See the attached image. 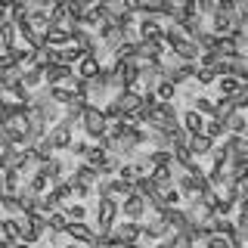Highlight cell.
Masks as SVG:
<instances>
[{"label":"cell","instance_id":"ab89813d","mask_svg":"<svg viewBox=\"0 0 248 248\" xmlns=\"http://www.w3.org/2000/svg\"><path fill=\"white\" fill-rule=\"evenodd\" d=\"M134 192H140L143 199H149L152 192H158V186H155V180H152L149 174H146V177H140V180L134 183Z\"/></svg>","mask_w":248,"mask_h":248},{"label":"cell","instance_id":"f546056e","mask_svg":"<svg viewBox=\"0 0 248 248\" xmlns=\"http://www.w3.org/2000/svg\"><path fill=\"white\" fill-rule=\"evenodd\" d=\"M146 161H149V168H158V165H174V152L170 149H152L146 155Z\"/></svg>","mask_w":248,"mask_h":248},{"label":"cell","instance_id":"7bdbcfd3","mask_svg":"<svg viewBox=\"0 0 248 248\" xmlns=\"http://www.w3.org/2000/svg\"><path fill=\"white\" fill-rule=\"evenodd\" d=\"M46 220H50V232H65V227H68V214L65 211H53Z\"/></svg>","mask_w":248,"mask_h":248},{"label":"cell","instance_id":"f1b7e54d","mask_svg":"<svg viewBox=\"0 0 248 248\" xmlns=\"http://www.w3.org/2000/svg\"><path fill=\"white\" fill-rule=\"evenodd\" d=\"M217 87H220V96H232V93L242 87V81L236 75H220L217 78Z\"/></svg>","mask_w":248,"mask_h":248},{"label":"cell","instance_id":"680465c9","mask_svg":"<svg viewBox=\"0 0 248 248\" xmlns=\"http://www.w3.org/2000/svg\"><path fill=\"white\" fill-rule=\"evenodd\" d=\"M0 6H13V0H0Z\"/></svg>","mask_w":248,"mask_h":248},{"label":"cell","instance_id":"b9f144b4","mask_svg":"<svg viewBox=\"0 0 248 248\" xmlns=\"http://www.w3.org/2000/svg\"><path fill=\"white\" fill-rule=\"evenodd\" d=\"M106 158H108V152H106L103 146L96 143V146H90V152H87V158H84V161H87V165H93V168L99 170V168H103V161H106Z\"/></svg>","mask_w":248,"mask_h":248},{"label":"cell","instance_id":"83f0119b","mask_svg":"<svg viewBox=\"0 0 248 248\" xmlns=\"http://www.w3.org/2000/svg\"><path fill=\"white\" fill-rule=\"evenodd\" d=\"M59 208H62V202H59L56 196H53V189H50V192H44V196L37 199V211L46 214V217H50L53 211H59Z\"/></svg>","mask_w":248,"mask_h":248},{"label":"cell","instance_id":"9a60e30c","mask_svg":"<svg viewBox=\"0 0 248 248\" xmlns=\"http://www.w3.org/2000/svg\"><path fill=\"white\" fill-rule=\"evenodd\" d=\"M205 115H202V112H196V108H189V112H186L183 115V130H186V134H189V137H196V134H205Z\"/></svg>","mask_w":248,"mask_h":248},{"label":"cell","instance_id":"c3c4849f","mask_svg":"<svg viewBox=\"0 0 248 248\" xmlns=\"http://www.w3.org/2000/svg\"><path fill=\"white\" fill-rule=\"evenodd\" d=\"M211 155H214V161L227 165V161H230V143H227V140H223V143H214L211 146Z\"/></svg>","mask_w":248,"mask_h":248},{"label":"cell","instance_id":"8fae6325","mask_svg":"<svg viewBox=\"0 0 248 248\" xmlns=\"http://www.w3.org/2000/svg\"><path fill=\"white\" fill-rule=\"evenodd\" d=\"M168 232H170V227H168L165 214H155L149 223H143V239H165Z\"/></svg>","mask_w":248,"mask_h":248},{"label":"cell","instance_id":"8992f818","mask_svg":"<svg viewBox=\"0 0 248 248\" xmlns=\"http://www.w3.org/2000/svg\"><path fill=\"white\" fill-rule=\"evenodd\" d=\"M46 140L53 143V149H68V146L75 143V140H72V124H65V121L53 124V127L46 130Z\"/></svg>","mask_w":248,"mask_h":248},{"label":"cell","instance_id":"ffe728a7","mask_svg":"<svg viewBox=\"0 0 248 248\" xmlns=\"http://www.w3.org/2000/svg\"><path fill=\"white\" fill-rule=\"evenodd\" d=\"M68 44H72V31L59 28V25H53L44 37V46H68Z\"/></svg>","mask_w":248,"mask_h":248},{"label":"cell","instance_id":"d6986e66","mask_svg":"<svg viewBox=\"0 0 248 248\" xmlns=\"http://www.w3.org/2000/svg\"><path fill=\"white\" fill-rule=\"evenodd\" d=\"M115 99H118L121 108H124V112H130V115L143 106V93H140V90H118V96H115Z\"/></svg>","mask_w":248,"mask_h":248},{"label":"cell","instance_id":"7c38bea8","mask_svg":"<svg viewBox=\"0 0 248 248\" xmlns=\"http://www.w3.org/2000/svg\"><path fill=\"white\" fill-rule=\"evenodd\" d=\"M99 180H103V177H99V170L93 168V165H87V161H84V165L78 168L72 177H68V183H84V186H96Z\"/></svg>","mask_w":248,"mask_h":248},{"label":"cell","instance_id":"db71d44e","mask_svg":"<svg viewBox=\"0 0 248 248\" xmlns=\"http://www.w3.org/2000/svg\"><path fill=\"white\" fill-rule=\"evenodd\" d=\"M68 152L78 155V158H87V152H90V143H72L68 146Z\"/></svg>","mask_w":248,"mask_h":248},{"label":"cell","instance_id":"91938a15","mask_svg":"<svg viewBox=\"0 0 248 248\" xmlns=\"http://www.w3.org/2000/svg\"><path fill=\"white\" fill-rule=\"evenodd\" d=\"M155 248H170V245H168V242H158V245H155Z\"/></svg>","mask_w":248,"mask_h":248},{"label":"cell","instance_id":"277c9868","mask_svg":"<svg viewBox=\"0 0 248 248\" xmlns=\"http://www.w3.org/2000/svg\"><path fill=\"white\" fill-rule=\"evenodd\" d=\"M65 236L72 239V242H81V245H93V242H96V230L87 227L84 220H68Z\"/></svg>","mask_w":248,"mask_h":248},{"label":"cell","instance_id":"ba28073f","mask_svg":"<svg viewBox=\"0 0 248 248\" xmlns=\"http://www.w3.org/2000/svg\"><path fill=\"white\" fill-rule=\"evenodd\" d=\"M121 214L127 217V220H140V217L146 214V199L140 196V192H130V196H124V202H121Z\"/></svg>","mask_w":248,"mask_h":248},{"label":"cell","instance_id":"5b68a950","mask_svg":"<svg viewBox=\"0 0 248 248\" xmlns=\"http://www.w3.org/2000/svg\"><path fill=\"white\" fill-rule=\"evenodd\" d=\"M140 41H165V25L158 16H143L140 19Z\"/></svg>","mask_w":248,"mask_h":248},{"label":"cell","instance_id":"e0dca14e","mask_svg":"<svg viewBox=\"0 0 248 248\" xmlns=\"http://www.w3.org/2000/svg\"><path fill=\"white\" fill-rule=\"evenodd\" d=\"M211 146H214V140L208 137V134H196V137H189V155L192 158H202V155H208L211 152Z\"/></svg>","mask_w":248,"mask_h":248},{"label":"cell","instance_id":"9f6ffc18","mask_svg":"<svg viewBox=\"0 0 248 248\" xmlns=\"http://www.w3.org/2000/svg\"><path fill=\"white\" fill-rule=\"evenodd\" d=\"M13 248H31V245L25 242V239H19V242H13Z\"/></svg>","mask_w":248,"mask_h":248},{"label":"cell","instance_id":"2e32d148","mask_svg":"<svg viewBox=\"0 0 248 248\" xmlns=\"http://www.w3.org/2000/svg\"><path fill=\"white\" fill-rule=\"evenodd\" d=\"M165 220H168V227L174 230V232H180V230H189V227H192L189 214H186L183 208H168V211H165Z\"/></svg>","mask_w":248,"mask_h":248},{"label":"cell","instance_id":"4fadbf2b","mask_svg":"<svg viewBox=\"0 0 248 248\" xmlns=\"http://www.w3.org/2000/svg\"><path fill=\"white\" fill-rule=\"evenodd\" d=\"M174 174H177V170L170 168V165H158V168H149V177L155 180V186H158L161 192L174 186Z\"/></svg>","mask_w":248,"mask_h":248},{"label":"cell","instance_id":"7402d4cb","mask_svg":"<svg viewBox=\"0 0 248 248\" xmlns=\"http://www.w3.org/2000/svg\"><path fill=\"white\" fill-rule=\"evenodd\" d=\"M37 170L50 180V186H56L62 183V161L59 158H50V161H44V165H37Z\"/></svg>","mask_w":248,"mask_h":248},{"label":"cell","instance_id":"f6af8a7d","mask_svg":"<svg viewBox=\"0 0 248 248\" xmlns=\"http://www.w3.org/2000/svg\"><path fill=\"white\" fill-rule=\"evenodd\" d=\"M196 112H202L205 118H214L217 103H214V99H208V96H199V99H196Z\"/></svg>","mask_w":248,"mask_h":248},{"label":"cell","instance_id":"6da1fadb","mask_svg":"<svg viewBox=\"0 0 248 248\" xmlns=\"http://www.w3.org/2000/svg\"><path fill=\"white\" fill-rule=\"evenodd\" d=\"M118 214H121V205L115 199H99V205H96V223H93L96 236H99V232L115 230V217H118Z\"/></svg>","mask_w":248,"mask_h":248},{"label":"cell","instance_id":"6125c7cd","mask_svg":"<svg viewBox=\"0 0 248 248\" xmlns=\"http://www.w3.org/2000/svg\"><path fill=\"white\" fill-rule=\"evenodd\" d=\"M196 248H199V245H196ZM202 248H205V245H202Z\"/></svg>","mask_w":248,"mask_h":248},{"label":"cell","instance_id":"1f68e13d","mask_svg":"<svg viewBox=\"0 0 248 248\" xmlns=\"http://www.w3.org/2000/svg\"><path fill=\"white\" fill-rule=\"evenodd\" d=\"M3 186H6V192H19L22 186V170H16V168H6L3 170Z\"/></svg>","mask_w":248,"mask_h":248},{"label":"cell","instance_id":"5bb4252c","mask_svg":"<svg viewBox=\"0 0 248 248\" xmlns=\"http://www.w3.org/2000/svg\"><path fill=\"white\" fill-rule=\"evenodd\" d=\"M174 53H177L183 62H199V59H202V46L192 41V37H183V41L174 46Z\"/></svg>","mask_w":248,"mask_h":248},{"label":"cell","instance_id":"f907efd6","mask_svg":"<svg viewBox=\"0 0 248 248\" xmlns=\"http://www.w3.org/2000/svg\"><path fill=\"white\" fill-rule=\"evenodd\" d=\"M202 245H205V248H232V239L220 236V232H214V236H208Z\"/></svg>","mask_w":248,"mask_h":248},{"label":"cell","instance_id":"74e56055","mask_svg":"<svg viewBox=\"0 0 248 248\" xmlns=\"http://www.w3.org/2000/svg\"><path fill=\"white\" fill-rule=\"evenodd\" d=\"M84 56H87V53H84L75 41L68 44V46H62V62H65V65H75V62H81Z\"/></svg>","mask_w":248,"mask_h":248},{"label":"cell","instance_id":"8d00e7d4","mask_svg":"<svg viewBox=\"0 0 248 248\" xmlns=\"http://www.w3.org/2000/svg\"><path fill=\"white\" fill-rule=\"evenodd\" d=\"M96 245L99 248H121L124 239L118 236V230H108V232H99V236H96Z\"/></svg>","mask_w":248,"mask_h":248},{"label":"cell","instance_id":"ac0fdd59","mask_svg":"<svg viewBox=\"0 0 248 248\" xmlns=\"http://www.w3.org/2000/svg\"><path fill=\"white\" fill-rule=\"evenodd\" d=\"M202 174H205V170H202ZM202 174H177V189H180L183 196L196 199L199 196V177Z\"/></svg>","mask_w":248,"mask_h":248},{"label":"cell","instance_id":"d590c367","mask_svg":"<svg viewBox=\"0 0 248 248\" xmlns=\"http://www.w3.org/2000/svg\"><path fill=\"white\" fill-rule=\"evenodd\" d=\"M168 245L170 248H196V239H192L189 230H180V232H174V236L168 239Z\"/></svg>","mask_w":248,"mask_h":248},{"label":"cell","instance_id":"60d3db41","mask_svg":"<svg viewBox=\"0 0 248 248\" xmlns=\"http://www.w3.org/2000/svg\"><path fill=\"white\" fill-rule=\"evenodd\" d=\"M205 134L211 137V140H220V137H227L230 130H227V124H223V121H217V118H208V121H205Z\"/></svg>","mask_w":248,"mask_h":248},{"label":"cell","instance_id":"f5cc1de1","mask_svg":"<svg viewBox=\"0 0 248 248\" xmlns=\"http://www.w3.org/2000/svg\"><path fill=\"white\" fill-rule=\"evenodd\" d=\"M121 115H127V112L121 108V103H118V99H112V103L106 106V118H108V121H118Z\"/></svg>","mask_w":248,"mask_h":248},{"label":"cell","instance_id":"816d5d0a","mask_svg":"<svg viewBox=\"0 0 248 248\" xmlns=\"http://www.w3.org/2000/svg\"><path fill=\"white\" fill-rule=\"evenodd\" d=\"M65 214H68V220H84V217H87V208H84L81 202H78V205L72 202V205L65 208Z\"/></svg>","mask_w":248,"mask_h":248},{"label":"cell","instance_id":"4dcf8cb0","mask_svg":"<svg viewBox=\"0 0 248 248\" xmlns=\"http://www.w3.org/2000/svg\"><path fill=\"white\" fill-rule=\"evenodd\" d=\"M50 99H53L56 106H68V103L75 99V90H68L65 84H56V87H50Z\"/></svg>","mask_w":248,"mask_h":248},{"label":"cell","instance_id":"681fc988","mask_svg":"<svg viewBox=\"0 0 248 248\" xmlns=\"http://www.w3.org/2000/svg\"><path fill=\"white\" fill-rule=\"evenodd\" d=\"M115 59H137V41H124L115 50Z\"/></svg>","mask_w":248,"mask_h":248},{"label":"cell","instance_id":"cb8c5ba5","mask_svg":"<svg viewBox=\"0 0 248 248\" xmlns=\"http://www.w3.org/2000/svg\"><path fill=\"white\" fill-rule=\"evenodd\" d=\"M99 68H103L99 56H84L81 62H78V75H81V78H87V81H93V78L99 75Z\"/></svg>","mask_w":248,"mask_h":248},{"label":"cell","instance_id":"52a82bcc","mask_svg":"<svg viewBox=\"0 0 248 248\" xmlns=\"http://www.w3.org/2000/svg\"><path fill=\"white\" fill-rule=\"evenodd\" d=\"M186 214H189V220L192 223H211L214 220V208H211V202H208V199H192V205H189V211H186Z\"/></svg>","mask_w":248,"mask_h":248},{"label":"cell","instance_id":"d6a6232c","mask_svg":"<svg viewBox=\"0 0 248 248\" xmlns=\"http://www.w3.org/2000/svg\"><path fill=\"white\" fill-rule=\"evenodd\" d=\"M0 208H3L6 214H13V217L22 214V205H19V196H16V192H3V196H0Z\"/></svg>","mask_w":248,"mask_h":248},{"label":"cell","instance_id":"603a6c76","mask_svg":"<svg viewBox=\"0 0 248 248\" xmlns=\"http://www.w3.org/2000/svg\"><path fill=\"white\" fill-rule=\"evenodd\" d=\"M16 196H19V205H22V214H31V211H37V199H41V196H37V192L34 189H31V186L25 183V186H22V189L19 192H16Z\"/></svg>","mask_w":248,"mask_h":248},{"label":"cell","instance_id":"3957f363","mask_svg":"<svg viewBox=\"0 0 248 248\" xmlns=\"http://www.w3.org/2000/svg\"><path fill=\"white\" fill-rule=\"evenodd\" d=\"M46 230H50V220H46V214H41V211H31V214L22 217V239H25L28 245H34V242L44 236Z\"/></svg>","mask_w":248,"mask_h":248},{"label":"cell","instance_id":"ee69618b","mask_svg":"<svg viewBox=\"0 0 248 248\" xmlns=\"http://www.w3.org/2000/svg\"><path fill=\"white\" fill-rule=\"evenodd\" d=\"M174 93H177V84L174 81H161L158 87H155V96H158L161 103H170V99H174Z\"/></svg>","mask_w":248,"mask_h":248},{"label":"cell","instance_id":"11a10c76","mask_svg":"<svg viewBox=\"0 0 248 248\" xmlns=\"http://www.w3.org/2000/svg\"><path fill=\"white\" fill-rule=\"evenodd\" d=\"M239 19H242V28L248 31V3H245V6H239Z\"/></svg>","mask_w":248,"mask_h":248},{"label":"cell","instance_id":"484cf974","mask_svg":"<svg viewBox=\"0 0 248 248\" xmlns=\"http://www.w3.org/2000/svg\"><path fill=\"white\" fill-rule=\"evenodd\" d=\"M208 202H211L214 214H220V217H227V214L232 211V208H236V202H232V199H227V196H223V192H214V196L208 199Z\"/></svg>","mask_w":248,"mask_h":248},{"label":"cell","instance_id":"7a4b0ae2","mask_svg":"<svg viewBox=\"0 0 248 248\" xmlns=\"http://www.w3.org/2000/svg\"><path fill=\"white\" fill-rule=\"evenodd\" d=\"M81 124H84L90 140H99V137L108 134V118H106L103 108H96V106H87V112L81 115Z\"/></svg>","mask_w":248,"mask_h":248},{"label":"cell","instance_id":"d4e9b609","mask_svg":"<svg viewBox=\"0 0 248 248\" xmlns=\"http://www.w3.org/2000/svg\"><path fill=\"white\" fill-rule=\"evenodd\" d=\"M118 236L124 239V242H140V239H143V223H140V220L121 223V227H118Z\"/></svg>","mask_w":248,"mask_h":248},{"label":"cell","instance_id":"30bf717a","mask_svg":"<svg viewBox=\"0 0 248 248\" xmlns=\"http://www.w3.org/2000/svg\"><path fill=\"white\" fill-rule=\"evenodd\" d=\"M75 75V65H65V62H59V65H46V75H44V84L46 87H56V84H65V78Z\"/></svg>","mask_w":248,"mask_h":248},{"label":"cell","instance_id":"44dd1931","mask_svg":"<svg viewBox=\"0 0 248 248\" xmlns=\"http://www.w3.org/2000/svg\"><path fill=\"white\" fill-rule=\"evenodd\" d=\"M0 236L10 239V242H19V239H22V217H3V223H0Z\"/></svg>","mask_w":248,"mask_h":248},{"label":"cell","instance_id":"4316f807","mask_svg":"<svg viewBox=\"0 0 248 248\" xmlns=\"http://www.w3.org/2000/svg\"><path fill=\"white\" fill-rule=\"evenodd\" d=\"M227 130H230V134H236V137H248V115L245 112H236L227 121Z\"/></svg>","mask_w":248,"mask_h":248},{"label":"cell","instance_id":"6f0895ef","mask_svg":"<svg viewBox=\"0 0 248 248\" xmlns=\"http://www.w3.org/2000/svg\"><path fill=\"white\" fill-rule=\"evenodd\" d=\"M0 248H13V242H10V239H3V236H0Z\"/></svg>","mask_w":248,"mask_h":248},{"label":"cell","instance_id":"bcb514c9","mask_svg":"<svg viewBox=\"0 0 248 248\" xmlns=\"http://www.w3.org/2000/svg\"><path fill=\"white\" fill-rule=\"evenodd\" d=\"M199 84H214L217 81V78H220V72H217V68L214 65H199Z\"/></svg>","mask_w":248,"mask_h":248},{"label":"cell","instance_id":"836d02e7","mask_svg":"<svg viewBox=\"0 0 248 248\" xmlns=\"http://www.w3.org/2000/svg\"><path fill=\"white\" fill-rule=\"evenodd\" d=\"M16 34H19V28H16V22H0V41H3V46H16Z\"/></svg>","mask_w":248,"mask_h":248},{"label":"cell","instance_id":"7dc6e473","mask_svg":"<svg viewBox=\"0 0 248 248\" xmlns=\"http://www.w3.org/2000/svg\"><path fill=\"white\" fill-rule=\"evenodd\" d=\"M134 192V183H127V180H121V177H112V196H130Z\"/></svg>","mask_w":248,"mask_h":248},{"label":"cell","instance_id":"9c48e42d","mask_svg":"<svg viewBox=\"0 0 248 248\" xmlns=\"http://www.w3.org/2000/svg\"><path fill=\"white\" fill-rule=\"evenodd\" d=\"M205 53H211L214 59H232V56H239V44L232 37H214V46Z\"/></svg>","mask_w":248,"mask_h":248},{"label":"cell","instance_id":"94428289","mask_svg":"<svg viewBox=\"0 0 248 248\" xmlns=\"http://www.w3.org/2000/svg\"><path fill=\"white\" fill-rule=\"evenodd\" d=\"M68 248H84V245H81V242H72V245H68Z\"/></svg>","mask_w":248,"mask_h":248},{"label":"cell","instance_id":"f35d334b","mask_svg":"<svg viewBox=\"0 0 248 248\" xmlns=\"http://www.w3.org/2000/svg\"><path fill=\"white\" fill-rule=\"evenodd\" d=\"M25 183H28L34 192H37V196H44V192H50V189H53V186H50V180H46V177L41 174V170H37V174H31Z\"/></svg>","mask_w":248,"mask_h":248},{"label":"cell","instance_id":"e575fe53","mask_svg":"<svg viewBox=\"0 0 248 248\" xmlns=\"http://www.w3.org/2000/svg\"><path fill=\"white\" fill-rule=\"evenodd\" d=\"M31 155H34V161H37V165H44V161H50L53 158V143H50V140H41V143H37L34 146V149H31Z\"/></svg>","mask_w":248,"mask_h":248}]
</instances>
